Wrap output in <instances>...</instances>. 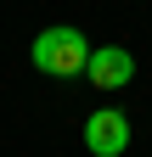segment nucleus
Wrapping results in <instances>:
<instances>
[{
  "mask_svg": "<svg viewBox=\"0 0 152 157\" xmlns=\"http://www.w3.org/2000/svg\"><path fill=\"white\" fill-rule=\"evenodd\" d=\"M34 67L40 73H51V78H73V73H85L90 67V45H85V34L79 28H68V23H56V28H45L40 39H34Z\"/></svg>",
  "mask_w": 152,
  "mask_h": 157,
  "instance_id": "nucleus-1",
  "label": "nucleus"
},
{
  "mask_svg": "<svg viewBox=\"0 0 152 157\" xmlns=\"http://www.w3.org/2000/svg\"><path fill=\"white\" fill-rule=\"evenodd\" d=\"M85 146L96 151V157H124L130 151V112L96 107V112L85 118Z\"/></svg>",
  "mask_w": 152,
  "mask_h": 157,
  "instance_id": "nucleus-2",
  "label": "nucleus"
},
{
  "mask_svg": "<svg viewBox=\"0 0 152 157\" xmlns=\"http://www.w3.org/2000/svg\"><path fill=\"white\" fill-rule=\"evenodd\" d=\"M85 78H90L96 90H124L130 78H135V56H130L124 45H96V51H90Z\"/></svg>",
  "mask_w": 152,
  "mask_h": 157,
  "instance_id": "nucleus-3",
  "label": "nucleus"
}]
</instances>
